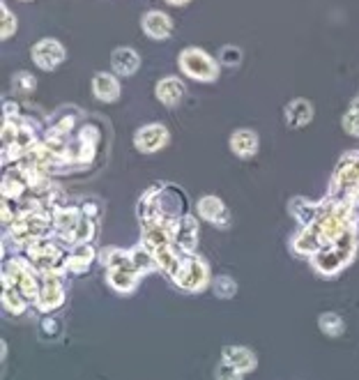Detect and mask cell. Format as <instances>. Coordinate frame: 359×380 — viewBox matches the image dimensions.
<instances>
[{
	"mask_svg": "<svg viewBox=\"0 0 359 380\" xmlns=\"http://www.w3.org/2000/svg\"><path fill=\"white\" fill-rule=\"evenodd\" d=\"M62 335V323L58 318H53V316H44L40 320V337L44 341H53V339H58Z\"/></svg>",
	"mask_w": 359,
	"mask_h": 380,
	"instance_id": "7402d4cb",
	"label": "cell"
},
{
	"mask_svg": "<svg viewBox=\"0 0 359 380\" xmlns=\"http://www.w3.org/2000/svg\"><path fill=\"white\" fill-rule=\"evenodd\" d=\"M180 72L187 74L189 79L200 83H215L219 79V62L212 58L207 51L196 49V46H187L178 55Z\"/></svg>",
	"mask_w": 359,
	"mask_h": 380,
	"instance_id": "3957f363",
	"label": "cell"
},
{
	"mask_svg": "<svg viewBox=\"0 0 359 380\" xmlns=\"http://www.w3.org/2000/svg\"><path fill=\"white\" fill-rule=\"evenodd\" d=\"M184 92H187V88H184V83L178 77H166L154 88V95L164 106H178L184 99Z\"/></svg>",
	"mask_w": 359,
	"mask_h": 380,
	"instance_id": "4fadbf2b",
	"label": "cell"
},
{
	"mask_svg": "<svg viewBox=\"0 0 359 380\" xmlns=\"http://www.w3.org/2000/svg\"><path fill=\"white\" fill-rule=\"evenodd\" d=\"M171 240L180 254H193L198 245V224L191 215L171 219Z\"/></svg>",
	"mask_w": 359,
	"mask_h": 380,
	"instance_id": "52a82bcc",
	"label": "cell"
},
{
	"mask_svg": "<svg viewBox=\"0 0 359 380\" xmlns=\"http://www.w3.org/2000/svg\"><path fill=\"white\" fill-rule=\"evenodd\" d=\"M343 129L350 136H357L359 138V97L350 104V108L346 111L343 116Z\"/></svg>",
	"mask_w": 359,
	"mask_h": 380,
	"instance_id": "cb8c5ba5",
	"label": "cell"
},
{
	"mask_svg": "<svg viewBox=\"0 0 359 380\" xmlns=\"http://www.w3.org/2000/svg\"><path fill=\"white\" fill-rule=\"evenodd\" d=\"M198 215L203 219H207L210 224L219 226V228L230 226V212L224 206V201L217 199V196H203L198 201Z\"/></svg>",
	"mask_w": 359,
	"mask_h": 380,
	"instance_id": "30bf717a",
	"label": "cell"
},
{
	"mask_svg": "<svg viewBox=\"0 0 359 380\" xmlns=\"http://www.w3.org/2000/svg\"><path fill=\"white\" fill-rule=\"evenodd\" d=\"M355 247H357V226L348 228L343 238H338L334 245L322 249L316 256L311 258V265L316 267L320 274H336L343 267L353 261L355 256Z\"/></svg>",
	"mask_w": 359,
	"mask_h": 380,
	"instance_id": "6da1fadb",
	"label": "cell"
},
{
	"mask_svg": "<svg viewBox=\"0 0 359 380\" xmlns=\"http://www.w3.org/2000/svg\"><path fill=\"white\" fill-rule=\"evenodd\" d=\"M171 279L182 291L200 293L210 284V270H207L205 261L198 258L196 254H182L178 270H175V274L171 276Z\"/></svg>",
	"mask_w": 359,
	"mask_h": 380,
	"instance_id": "277c9868",
	"label": "cell"
},
{
	"mask_svg": "<svg viewBox=\"0 0 359 380\" xmlns=\"http://www.w3.org/2000/svg\"><path fill=\"white\" fill-rule=\"evenodd\" d=\"M129 256H132V263H134V267H136L138 274H141V276L147 274V272H154L156 267H159L154 252H152V249H147L143 242L138 245V247H134L132 252H129Z\"/></svg>",
	"mask_w": 359,
	"mask_h": 380,
	"instance_id": "d6986e66",
	"label": "cell"
},
{
	"mask_svg": "<svg viewBox=\"0 0 359 380\" xmlns=\"http://www.w3.org/2000/svg\"><path fill=\"white\" fill-rule=\"evenodd\" d=\"M101 263L106 265V281L118 293H132L136 289L141 274L132 263V256L120 249H106L101 254Z\"/></svg>",
	"mask_w": 359,
	"mask_h": 380,
	"instance_id": "7a4b0ae2",
	"label": "cell"
},
{
	"mask_svg": "<svg viewBox=\"0 0 359 380\" xmlns=\"http://www.w3.org/2000/svg\"><path fill=\"white\" fill-rule=\"evenodd\" d=\"M12 88L21 95H30V92L37 88V79L28 72H16L12 77Z\"/></svg>",
	"mask_w": 359,
	"mask_h": 380,
	"instance_id": "d4e9b609",
	"label": "cell"
},
{
	"mask_svg": "<svg viewBox=\"0 0 359 380\" xmlns=\"http://www.w3.org/2000/svg\"><path fill=\"white\" fill-rule=\"evenodd\" d=\"M313 120V106L309 99H292L288 106H285V123L292 129L307 127Z\"/></svg>",
	"mask_w": 359,
	"mask_h": 380,
	"instance_id": "2e32d148",
	"label": "cell"
},
{
	"mask_svg": "<svg viewBox=\"0 0 359 380\" xmlns=\"http://www.w3.org/2000/svg\"><path fill=\"white\" fill-rule=\"evenodd\" d=\"M64 302V286L60 279V272H44L40 274V295L35 300V307L49 313L62 307Z\"/></svg>",
	"mask_w": 359,
	"mask_h": 380,
	"instance_id": "5b68a950",
	"label": "cell"
},
{
	"mask_svg": "<svg viewBox=\"0 0 359 380\" xmlns=\"http://www.w3.org/2000/svg\"><path fill=\"white\" fill-rule=\"evenodd\" d=\"M224 362H228L239 374H249L256 369V355L244 346H226L224 348Z\"/></svg>",
	"mask_w": 359,
	"mask_h": 380,
	"instance_id": "9a60e30c",
	"label": "cell"
},
{
	"mask_svg": "<svg viewBox=\"0 0 359 380\" xmlns=\"http://www.w3.org/2000/svg\"><path fill=\"white\" fill-rule=\"evenodd\" d=\"M0 16H3L0 18V37H3V40H9V37L16 33V16L5 3L0 5Z\"/></svg>",
	"mask_w": 359,
	"mask_h": 380,
	"instance_id": "603a6c76",
	"label": "cell"
},
{
	"mask_svg": "<svg viewBox=\"0 0 359 380\" xmlns=\"http://www.w3.org/2000/svg\"><path fill=\"white\" fill-rule=\"evenodd\" d=\"M212 291H215L217 298L228 300V298H233V295L237 293V284L230 279V276H217L215 284H212Z\"/></svg>",
	"mask_w": 359,
	"mask_h": 380,
	"instance_id": "484cf974",
	"label": "cell"
},
{
	"mask_svg": "<svg viewBox=\"0 0 359 380\" xmlns=\"http://www.w3.org/2000/svg\"><path fill=\"white\" fill-rule=\"evenodd\" d=\"M318 323H320V330L325 332L327 337H341L346 330L343 320H341V316H336V313H322Z\"/></svg>",
	"mask_w": 359,
	"mask_h": 380,
	"instance_id": "44dd1931",
	"label": "cell"
},
{
	"mask_svg": "<svg viewBox=\"0 0 359 380\" xmlns=\"http://www.w3.org/2000/svg\"><path fill=\"white\" fill-rule=\"evenodd\" d=\"M357 208H359V203H357ZM357 215H359V210H357Z\"/></svg>",
	"mask_w": 359,
	"mask_h": 380,
	"instance_id": "f546056e",
	"label": "cell"
},
{
	"mask_svg": "<svg viewBox=\"0 0 359 380\" xmlns=\"http://www.w3.org/2000/svg\"><path fill=\"white\" fill-rule=\"evenodd\" d=\"M320 210H322V203H311L307 199H292L290 201V212L297 217V221L304 228L311 226L313 221L320 217Z\"/></svg>",
	"mask_w": 359,
	"mask_h": 380,
	"instance_id": "ac0fdd59",
	"label": "cell"
},
{
	"mask_svg": "<svg viewBox=\"0 0 359 380\" xmlns=\"http://www.w3.org/2000/svg\"><path fill=\"white\" fill-rule=\"evenodd\" d=\"M219 62L226 65V67H237V65L242 62V49H237L233 44L224 46V49L219 51Z\"/></svg>",
	"mask_w": 359,
	"mask_h": 380,
	"instance_id": "4316f807",
	"label": "cell"
},
{
	"mask_svg": "<svg viewBox=\"0 0 359 380\" xmlns=\"http://www.w3.org/2000/svg\"><path fill=\"white\" fill-rule=\"evenodd\" d=\"M92 92H95V97L99 101H104V104H110V101H118L120 97V81L115 74H106V72H97L95 77H92Z\"/></svg>",
	"mask_w": 359,
	"mask_h": 380,
	"instance_id": "7c38bea8",
	"label": "cell"
},
{
	"mask_svg": "<svg viewBox=\"0 0 359 380\" xmlns=\"http://www.w3.org/2000/svg\"><path fill=\"white\" fill-rule=\"evenodd\" d=\"M230 150L242 160H249L258 152V134L253 129H237V132L230 136Z\"/></svg>",
	"mask_w": 359,
	"mask_h": 380,
	"instance_id": "e0dca14e",
	"label": "cell"
},
{
	"mask_svg": "<svg viewBox=\"0 0 359 380\" xmlns=\"http://www.w3.org/2000/svg\"><path fill=\"white\" fill-rule=\"evenodd\" d=\"M244 374H239L237 369H233L228 362H221L217 367V380H242Z\"/></svg>",
	"mask_w": 359,
	"mask_h": 380,
	"instance_id": "83f0119b",
	"label": "cell"
},
{
	"mask_svg": "<svg viewBox=\"0 0 359 380\" xmlns=\"http://www.w3.org/2000/svg\"><path fill=\"white\" fill-rule=\"evenodd\" d=\"M67 58V49L53 37H46V40H40L33 46V62L44 72H53L58 69L60 65Z\"/></svg>",
	"mask_w": 359,
	"mask_h": 380,
	"instance_id": "8992f818",
	"label": "cell"
},
{
	"mask_svg": "<svg viewBox=\"0 0 359 380\" xmlns=\"http://www.w3.org/2000/svg\"><path fill=\"white\" fill-rule=\"evenodd\" d=\"M110 67L118 74V77H132L141 67V55L136 53L132 46H118V49L110 53Z\"/></svg>",
	"mask_w": 359,
	"mask_h": 380,
	"instance_id": "8fae6325",
	"label": "cell"
},
{
	"mask_svg": "<svg viewBox=\"0 0 359 380\" xmlns=\"http://www.w3.org/2000/svg\"><path fill=\"white\" fill-rule=\"evenodd\" d=\"M141 26H143V33L150 37V40H156V42L169 40L171 33H173V18L166 12H159V9H150V12H145L143 18H141Z\"/></svg>",
	"mask_w": 359,
	"mask_h": 380,
	"instance_id": "9c48e42d",
	"label": "cell"
},
{
	"mask_svg": "<svg viewBox=\"0 0 359 380\" xmlns=\"http://www.w3.org/2000/svg\"><path fill=\"white\" fill-rule=\"evenodd\" d=\"M3 304L5 311H9L12 316H18V313L25 311V300L16 289H3Z\"/></svg>",
	"mask_w": 359,
	"mask_h": 380,
	"instance_id": "ffe728a7",
	"label": "cell"
},
{
	"mask_svg": "<svg viewBox=\"0 0 359 380\" xmlns=\"http://www.w3.org/2000/svg\"><path fill=\"white\" fill-rule=\"evenodd\" d=\"M169 5H173V7H184V5H189L191 0H166Z\"/></svg>",
	"mask_w": 359,
	"mask_h": 380,
	"instance_id": "f1b7e54d",
	"label": "cell"
},
{
	"mask_svg": "<svg viewBox=\"0 0 359 380\" xmlns=\"http://www.w3.org/2000/svg\"><path fill=\"white\" fill-rule=\"evenodd\" d=\"M169 138H171L169 129L159 123H152V125L141 127L134 134V145H136V150H141L145 155H152L156 150H161V147L169 143Z\"/></svg>",
	"mask_w": 359,
	"mask_h": 380,
	"instance_id": "ba28073f",
	"label": "cell"
},
{
	"mask_svg": "<svg viewBox=\"0 0 359 380\" xmlns=\"http://www.w3.org/2000/svg\"><path fill=\"white\" fill-rule=\"evenodd\" d=\"M95 261V249L90 245H74L72 252L64 254V263H62V270H69V272H88V267Z\"/></svg>",
	"mask_w": 359,
	"mask_h": 380,
	"instance_id": "5bb4252c",
	"label": "cell"
}]
</instances>
